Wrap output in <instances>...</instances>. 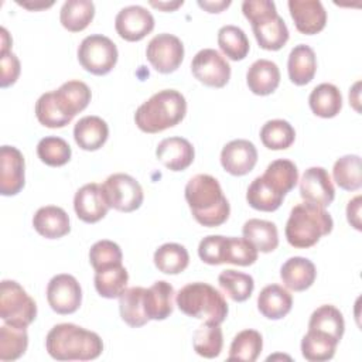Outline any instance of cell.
Segmentation results:
<instances>
[{
	"label": "cell",
	"mask_w": 362,
	"mask_h": 362,
	"mask_svg": "<svg viewBox=\"0 0 362 362\" xmlns=\"http://www.w3.org/2000/svg\"><path fill=\"white\" fill-rule=\"evenodd\" d=\"M185 201L195 221L206 228H216L226 222L230 205L218 180L209 174H197L185 185Z\"/></svg>",
	"instance_id": "obj_1"
},
{
	"label": "cell",
	"mask_w": 362,
	"mask_h": 362,
	"mask_svg": "<svg viewBox=\"0 0 362 362\" xmlns=\"http://www.w3.org/2000/svg\"><path fill=\"white\" fill-rule=\"evenodd\" d=\"M45 348L57 361H92L103 351L102 338L79 325L62 322L54 325L45 338Z\"/></svg>",
	"instance_id": "obj_2"
},
{
	"label": "cell",
	"mask_w": 362,
	"mask_h": 362,
	"mask_svg": "<svg viewBox=\"0 0 362 362\" xmlns=\"http://www.w3.org/2000/svg\"><path fill=\"white\" fill-rule=\"evenodd\" d=\"M185 113L184 95L175 89H163L137 107L134 122L141 132L153 134L177 126Z\"/></svg>",
	"instance_id": "obj_3"
},
{
	"label": "cell",
	"mask_w": 362,
	"mask_h": 362,
	"mask_svg": "<svg viewBox=\"0 0 362 362\" xmlns=\"http://www.w3.org/2000/svg\"><path fill=\"white\" fill-rule=\"evenodd\" d=\"M332 226L334 221L324 208L304 201L291 209L284 233L293 247L307 249L328 235Z\"/></svg>",
	"instance_id": "obj_4"
},
{
	"label": "cell",
	"mask_w": 362,
	"mask_h": 362,
	"mask_svg": "<svg viewBox=\"0 0 362 362\" xmlns=\"http://www.w3.org/2000/svg\"><path fill=\"white\" fill-rule=\"evenodd\" d=\"M181 313L205 322L222 324L228 315V303L223 294L208 283H188L175 296Z\"/></svg>",
	"instance_id": "obj_5"
},
{
	"label": "cell",
	"mask_w": 362,
	"mask_h": 362,
	"mask_svg": "<svg viewBox=\"0 0 362 362\" xmlns=\"http://www.w3.org/2000/svg\"><path fill=\"white\" fill-rule=\"evenodd\" d=\"M243 16L252 24L255 38L260 48L279 51L288 41V28L277 14L276 4L270 0H245Z\"/></svg>",
	"instance_id": "obj_6"
},
{
	"label": "cell",
	"mask_w": 362,
	"mask_h": 362,
	"mask_svg": "<svg viewBox=\"0 0 362 362\" xmlns=\"http://www.w3.org/2000/svg\"><path fill=\"white\" fill-rule=\"evenodd\" d=\"M198 256L212 266L222 263L250 266L257 260V249L245 238L209 235L199 242Z\"/></svg>",
	"instance_id": "obj_7"
},
{
	"label": "cell",
	"mask_w": 362,
	"mask_h": 362,
	"mask_svg": "<svg viewBox=\"0 0 362 362\" xmlns=\"http://www.w3.org/2000/svg\"><path fill=\"white\" fill-rule=\"evenodd\" d=\"M37 317V304L14 280L0 284V318L4 324L27 328Z\"/></svg>",
	"instance_id": "obj_8"
},
{
	"label": "cell",
	"mask_w": 362,
	"mask_h": 362,
	"mask_svg": "<svg viewBox=\"0 0 362 362\" xmlns=\"http://www.w3.org/2000/svg\"><path fill=\"white\" fill-rule=\"evenodd\" d=\"M117 47L106 35L90 34L78 47V61L82 68L93 75L109 74L117 62Z\"/></svg>",
	"instance_id": "obj_9"
},
{
	"label": "cell",
	"mask_w": 362,
	"mask_h": 362,
	"mask_svg": "<svg viewBox=\"0 0 362 362\" xmlns=\"http://www.w3.org/2000/svg\"><path fill=\"white\" fill-rule=\"evenodd\" d=\"M107 205L120 212H133L143 204V188L129 174L116 173L102 184Z\"/></svg>",
	"instance_id": "obj_10"
},
{
	"label": "cell",
	"mask_w": 362,
	"mask_h": 362,
	"mask_svg": "<svg viewBox=\"0 0 362 362\" xmlns=\"http://www.w3.org/2000/svg\"><path fill=\"white\" fill-rule=\"evenodd\" d=\"M147 61L160 74H171L177 71L184 59L182 41L168 33L154 35L146 48Z\"/></svg>",
	"instance_id": "obj_11"
},
{
	"label": "cell",
	"mask_w": 362,
	"mask_h": 362,
	"mask_svg": "<svg viewBox=\"0 0 362 362\" xmlns=\"http://www.w3.org/2000/svg\"><path fill=\"white\" fill-rule=\"evenodd\" d=\"M192 75L204 85L223 88L230 79V65L214 48L198 51L191 61Z\"/></svg>",
	"instance_id": "obj_12"
},
{
	"label": "cell",
	"mask_w": 362,
	"mask_h": 362,
	"mask_svg": "<svg viewBox=\"0 0 362 362\" xmlns=\"http://www.w3.org/2000/svg\"><path fill=\"white\" fill-rule=\"evenodd\" d=\"M49 307L61 315L75 313L82 303V288L72 274L61 273L54 276L47 286Z\"/></svg>",
	"instance_id": "obj_13"
},
{
	"label": "cell",
	"mask_w": 362,
	"mask_h": 362,
	"mask_svg": "<svg viewBox=\"0 0 362 362\" xmlns=\"http://www.w3.org/2000/svg\"><path fill=\"white\" fill-rule=\"evenodd\" d=\"M115 28L120 38L130 42L140 41L153 31L154 17L143 6H127L116 14Z\"/></svg>",
	"instance_id": "obj_14"
},
{
	"label": "cell",
	"mask_w": 362,
	"mask_h": 362,
	"mask_svg": "<svg viewBox=\"0 0 362 362\" xmlns=\"http://www.w3.org/2000/svg\"><path fill=\"white\" fill-rule=\"evenodd\" d=\"M25 163L21 151L13 146L0 148V194L11 197L18 194L25 184Z\"/></svg>",
	"instance_id": "obj_15"
},
{
	"label": "cell",
	"mask_w": 362,
	"mask_h": 362,
	"mask_svg": "<svg viewBox=\"0 0 362 362\" xmlns=\"http://www.w3.org/2000/svg\"><path fill=\"white\" fill-rule=\"evenodd\" d=\"M300 195L305 202L328 206L335 198V188L324 167H310L300 180Z\"/></svg>",
	"instance_id": "obj_16"
},
{
	"label": "cell",
	"mask_w": 362,
	"mask_h": 362,
	"mask_svg": "<svg viewBox=\"0 0 362 362\" xmlns=\"http://www.w3.org/2000/svg\"><path fill=\"white\" fill-rule=\"evenodd\" d=\"M257 163V150L255 144L245 139H236L226 143L221 151V164L232 175L240 177L250 173Z\"/></svg>",
	"instance_id": "obj_17"
},
{
	"label": "cell",
	"mask_w": 362,
	"mask_h": 362,
	"mask_svg": "<svg viewBox=\"0 0 362 362\" xmlns=\"http://www.w3.org/2000/svg\"><path fill=\"white\" fill-rule=\"evenodd\" d=\"M109 208L110 206L107 205L100 184H85L75 192L74 209L76 216L86 223L99 222L102 218H105Z\"/></svg>",
	"instance_id": "obj_18"
},
{
	"label": "cell",
	"mask_w": 362,
	"mask_h": 362,
	"mask_svg": "<svg viewBox=\"0 0 362 362\" xmlns=\"http://www.w3.org/2000/svg\"><path fill=\"white\" fill-rule=\"evenodd\" d=\"M288 10L296 28L305 35L322 31L327 24V11L320 0H290Z\"/></svg>",
	"instance_id": "obj_19"
},
{
	"label": "cell",
	"mask_w": 362,
	"mask_h": 362,
	"mask_svg": "<svg viewBox=\"0 0 362 362\" xmlns=\"http://www.w3.org/2000/svg\"><path fill=\"white\" fill-rule=\"evenodd\" d=\"M52 96L59 110L69 119H74L79 112L86 109L92 92L85 82L72 79L62 83L57 90H52Z\"/></svg>",
	"instance_id": "obj_20"
},
{
	"label": "cell",
	"mask_w": 362,
	"mask_h": 362,
	"mask_svg": "<svg viewBox=\"0 0 362 362\" xmlns=\"http://www.w3.org/2000/svg\"><path fill=\"white\" fill-rule=\"evenodd\" d=\"M157 158L171 171H182L188 168L195 157L192 144L184 137L163 139L156 148Z\"/></svg>",
	"instance_id": "obj_21"
},
{
	"label": "cell",
	"mask_w": 362,
	"mask_h": 362,
	"mask_svg": "<svg viewBox=\"0 0 362 362\" xmlns=\"http://www.w3.org/2000/svg\"><path fill=\"white\" fill-rule=\"evenodd\" d=\"M317 277L314 263L301 256L287 259L280 269V279L283 284L293 291H304L313 286Z\"/></svg>",
	"instance_id": "obj_22"
},
{
	"label": "cell",
	"mask_w": 362,
	"mask_h": 362,
	"mask_svg": "<svg viewBox=\"0 0 362 362\" xmlns=\"http://www.w3.org/2000/svg\"><path fill=\"white\" fill-rule=\"evenodd\" d=\"M246 83L252 93L266 96L273 93L280 83V69L269 59L255 61L246 74Z\"/></svg>",
	"instance_id": "obj_23"
},
{
	"label": "cell",
	"mask_w": 362,
	"mask_h": 362,
	"mask_svg": "<svg viewBox=\"0 0 362 362\" xmlns=\"http://www.w3.org/2000/svg\"><path fill=\"white\" fill-rule=\"evenodd\" d=\"M33 226L47 239L62 238L71 230L68 214L55 205L41 206L33 218Z\"/></svg>",
	"instance_id": "obj_24"
},
{
	"label": "cell",
	"mask_w": 362,
	"mask_h": 362,
	"mask_svg": "<svg viewBox=\"0 0 362 362\" xmlns=\"http://www.w3.org/2000/svg\"><path fill=\"white\" fill-rule=\"evenodd\" d=\"M109 137V126L99 116H85L74 127L76 144L86 151L99 150Z\"/></svg>",
	"instance_id": "obj_25"
},
{
	"label": "cell",
	"mask_w": 362,
	"mask_h": 362,
	"mask_svg": "<svg viewBox=\"0 0 362 362\" xmlns=\"http://www.w3.org/2000/svg\"><path fill=\"white\" fill-rule=\"evenodd\" d=\"M287 71L288 78L294 85L303 86L310 83L314 79L317 71V58L314 49L305 44L296 45L290 51Z\"/></svg>",
	"instance_id": "obj_26"
},
{
	"label": "cell",
	"mask_w": 362,
	"mask_h": 362,
	"mask_svg": "<svg viewBox=\"0 0 362 362\" xmlns=\"http://www.w3.org/2000/svg\"><path fill=\"white\" fill-rule=\"evenodd\" d=\"M174 287L165 280H157L144 291V310L150 320H165L174 310Z\"/></svg>",
	"instance_id": "obj_27"
},
{
	"label": "cell",
	"mask_w": 362,
	"mask_h": 362,
	"mask_svg": "<svg viewBox=\"0 0 362 362\" xmlns=\"http://www.w3.org/2000/svg\"><path fill=\"white\" fill-rule=\"evenodd\" d=\"M293 307V297L287 288L280 284H269L257 296V308L269 320L286 317Z\"/></svg>",
	"instance_id": "obj_28"
},
{
	"label": "cell",
	"mask_w": 362,
	"mask_h": 362,
	"mask_svg": "<svg viewBox=\"0 0 362 362\" xmlns=\"http://www.w3.org/2000/svg\"><path fill=\"white\" fill-rule=\"evenodd\" d=\"M260 178L276 194L286 197V194L290 192L298 181V170L291 160L279 158L266 167Z\"/></svg>",
	"instance_id": "obj_29"
},
{
	"label": "cell",
	"mask_w": 362,
	"mask_h": 362,
	"mask_svg": "<svg viewBox=\"0 0 362 362\" xmlns=\"http://www.w3.org/2000/svg\"><path fill=\"white\" fill-rule=\"evenodd\" d=\"M308 105L314 115L324 119H331L335 117L342 109V95L335 85L324 82L311 90Z\"/></svg>",
	"instance_id": "obj_30"
},
{
	"label": "cell",
	"mask_w": 362,
	"mask_h": 362,
	"mask_svg": "<svg viewBox=\"0 0 362 362\" xmlns=\"http://www.w3.org/2000/svg\"><path fill=\"white\" fill-rule=\"evenodd\" d=\"M144 287L134 286L126 288L119 297L120 317L127 325L133 328L143 327L150 321L144 310Z\"/></svg>",
	"instance_id": "obj_31"
},
{
	"label": "cell",
	"mask_w": 362,
	"mask_h": 362,
	"mask_svg": "<svg viewBox=\"0 0 362 362\" xmlns=\"http://www.w3.org/2000/svg\"><path fill=\"white\" fill-rule=\"evenodd\" d=\"M242 233L243 238L257 249V252L270 253L279 246L277 226L270 221L257 218L249 219L245 222Z\"/></svg>",
	"instance_id": "obj_32"
},
{
	"label": "cell",
	"mask_w": 362,
	"mask_h": 362,
	"mask_svg": "<svg viewBox=\"0 0 362 362\" xmlns=\"http://www.w3.org/2000/svg\"><path fill=\"white\" fill-rule=\"evenodd\" d=\"M95 16V4L89 0H66L59 11V21L71 33L85 30Z\"/></svg>",
	"instance_id": "obj_33"
},
{
	"label": "cell",
	"mask_w": 362,
	"mask_h": 362,
	"mask_svg": "<svg viewBox=\"0 0 362 362\" xmlns=\"http://www.w3.org/2000/svg\"><path fill=\"white\" fill-rule=\"evenodd\" d=\"M308 329L324 332L339 342L345 331L344 315L337 307L324 304L313 311L308 321Z\"/></svg>",
	"instance_id": "obj_34"
},
{
	"label": "cell",
	"mask_w": 362,
	"mask_h": 362,
	"mask_svg": "<svg viewBox=\"0 0 362 362\" xmlns=\"http://www.w3.org/2000/svg\"><path fill=\"white\" fill-rule=\"evenodd\" d=\"M338 344V341L324 332L308 329L301 339V354L310 362L329 361L334 358Z\"/></svg>",
	"instance_id": "obj_35"
},
{
	"label": "cell",
	"mask_w": 362,
	"mask_h": 362,
	"mask_svg": "<svg viewBox=\"0 0 362 362\" xmlns=\"http://www.w3.org/2000/svg\"><path fill=\"white\" fill-rule=\"evenodd\" d=\"M95 288L105 298H119L126 290L129 273L123 264H116L107 269L95 272Z\"/></svg>",
	"instance_id": "obj_36"
},
{
	"label": "cell",
	"mask_w": 362,
	"mask_h": 362,
	"mask_svg": "<svg viewBox=\"0 0 362 362\" xmlns=\"http://www.w3.org/2000/svg\"><path fill=\"white\" fill-rule=\"evenodd\" d=\"M188 250L180 243H164L154 252L156 267L165 274H178L188 267Z\"/></svg>",
	"instance_id": "obj_37"
},
{
	"label": "cell",
	"mask_w": 362,
	"mask_h": 362,
	"mask_svg": "<svg viewBox=\"0 0 362 362\" xmlns=\"http://www.w3.org/2000/svg\"><path fill=\"white\" fill-rule=\"evenodd\" d=\"M194 351L204 358L212 359L219 356L223 346V335L221 324L204 322L194 332L192 338Z\"/></svg>",
	"instance_id": "obj_38"
},
{
	"label": "cell",
	"mask_w": 362,
	"mask_h": 362,
	"mask_svg": "<svg viewBox=\"0 0 362 362\" xmlns=\"http://www.w3.org/2000/svg\"><path fill=\"white\" fill-rule=\"evenodd\" d=\"M263 348V338L256 329H243L235 335L229 348V361L255 362Z\"/></svg>",
	"instance_id": "obj_39"
},
{
	"label": "cell",
	"mask_w": 362,
	"mask_h": 362,
	"mask_svg": "<svg viewBox=\"0 0 362 362\" xmlns=\"http://www.w3.org/2000/svg\"><path fill=\"white\" fill-rule=\"evenodd\" d=\"M218 45L221 51L232 61H242L250 49L245 31L236 25L228 24L218 31Z\"/></svg>",
	"instance_id": "obj_40"
},
{
	"label": "cell",
	"mask_w": 362,
	"mask_h": 362,
	"mask_svg": "<svg viewBox=\"0 0 362 362\" xmlns=\"http://www.w3.org/2000/svg\"><path fill=\"white\" fill-rule=\"evenodd\" d=\"M296 139L294 127L283 119L266 122L260 129V140L269 150H286Z\"/></svg>",
	"instance_id": "obj_41"
},
{
	"label": "cell",
	"mask_w": 362,
	"mask_h": 362,
	"mask_svg": "<svg viewBox=\"0 0 362 362\" xmlns=\"http://www.w3.org/2000/svg\"><path fill=\"white\" fill-rule=\"evenodd\" d=\"M28 346L25 328L4 324L0 327V361H16L24 355Z\"/></svg>",
	"instance_id": "obj_42"
},
{
	"label": "cell",
	"mask_w": 362,
	"mask_h": 362,
	"mask_svg": "<svg viewBox=\"0 0 362 362\" xmlns=\"http://www.w3.org/2000/svg\"><path fill=\"white\" fill-rule=\"evenodd\" d=\"M332 177L337 185L345 191H356L362 185L361 157L346 154L339 157L332 168Z\"/></svg>",
	"instance_id": "obj_43"
},
{
	"label": "cell",
	"mask_w": 362,
	"mask_h": 362,
	"mask_svg": "<svg viewBox=\"0 0 362 362\" xmlns=\"http://www.w3.org/2000/svg\"><path fill=\"white\" fill-rule=\"evenodd\" d=\"M218 283L221 288L236 303L246 301L255 288V280L250 274L226 269L218 276Z\"/></svg>",
	"instance_id": "obj_44"
},
{
	"label": "cell",
	"mask_w": 362,
	"mask_h": 362,
	"mask_svg": "<svg viewBox=\"0 0 362 362\" xmlns=\"http://www.w3.org/2000/svg\"><path fill=\"white\" fill-rule=\"evenodd\" d=\"M72 150L69 144L57 136H47L37 144L38 158L49 167L65 165L71 160Z\"/></svg>",
	"instance_id": "obj_45"
},
{
	"label": "cell",
	"mask_w": 362,
	"mask_h": 362,
	"mask_svg": "<svg viewBox=\"0 0 362 362\" xmlns=\"http://www.w3.org/2000/svg\"><path fill=\"white\" fill-rule=\"evenodd\" d=\"M284 197L276 194L272 188H269L264 181L259 177H256L247 191H246V201L247 204L257 209V211H263V212H273L276 209L280 208V205L283 204Z\"/></svg>",
	"instance_id": "obj_46"
},
{
	"label": "cell",
	"mask_w": 362,
	"mask_h": 362,
	"mask_svg": "<svg viewBox=\"0 0 362 362\" xmlns=\"http://www.w3.org/2000/svg\"><path fill=\"white\" fill-rule=\"evenodd\" d=\"M35 116L38 122L49 129H61L72 122L68 116H65L59 107L57 106L52 92L42 93L35 102Z\"/></svg>",
	"instance_id": "obj_47"
},
{
	"label": "cell",
	"mask_w": 362,
	"mask_h": 362,
	"mask_svg": "<svg viewBox=\"0 0 362 362\" xmlns=\"http://www.w3.org/2000/svg\"><path fill=\"white\" fill-rule=\"evenodd\" d=\"M122 259L123 255L120 246L109 239L98 240L89 250V262L95 272L122 264Z\"/></svg>",
	"instance_id": "obj_48"
},
{
	"label": "cell",
	"mask_w": 362,
	"mask_h": 362,
	"mask_svg": "<svg viewBox=\"0 0 362 362\" xmlns=\"http://www.w3.org/2000/svg\"><path fill=\"white\" fill-rule=\"evenodd\" d=\"M0 68H1V76H0L1 88H7L13 85L17 81L21 69L18 58L11 51L6 54H0Z\"/></svg>",
	"instance_id": "obj_49"
},
{
	"label": "cell",
	"mask_w": 362,
	"mask_h": 362,
	"mask_svg": "<svg viewBox=\"0 0 362 362\" xmlns=\"http://www.w3.org/2000/svg\"><path fill=\"white\" fill-rule=\"evenodd\" d=\"M346 219L351 226H354L356 230H361V195H356L348 202L346 206Z\"/></svg>",
	"instance_id": "obj_50"
},
{
	"label": "cell",
	"mask_w": 362,
	"mask_h": 362,
	"mask_svg": "<svg viewBox=\"0 0 362 362\" xmlns=\"http://www.w3.org/2000/svg\"><path fill=\"white\" fill-rule=\"evenodd\" d=\"M198 6L205 8L208 13H221L223 8L230 6V1H198Z\"/></svg>",
	"instance_id": "obj_51"
},
{
	"label": "cell",
	"mask_w": 362,
	"mask_h": 362,
	"mask_svg": "<svg viewBox=\"0 0 362 362\" xmlns=\"http://www.w3.org/2000/svg\"><path fill=\"white\" fill-rule=\"evenodd\" d=\"M0 33H1V52H0V54L10 52V47H11V42H13V41H11L8 33H7V30H6L4 27H1Z\"/></svg>",
	"instance_id": "obj_52"
},
{
	"label": "cell",
	"mask_w": 362,
	"mask_h": 362,
	"mask_svg": "<svg viewBox=\"0 0 362 362\" xmlns=\"http://www.w3.org/2000/svg\"><path fill=\"white\" fill-rule=\"evenodd\" d=\"M182 0L181 1H174V3H161V1H158V3H156V1H151L150 4L153 6V7H157V8H161V10H164V11H171V10H175L177 7H180V6H182Z\"/></svg>",
	"instance_id": "obj_53"
},
{
	"label": "cell",
	"mask_w": 362,
	"mask_h": 362,
	"mask_svg": "<svg viewBox=\"0 0 362 362\" xmlns=\"http://www.w3.org/2000/svg\"><path fill=\"white\" fill-rule=\"evenodd\" d=\"M20 6H23V7H25V8H30V10H38V8H47V7H51L52 6V1L51 3H34V4H31V3H20V1H17Z\"/></svg>",
	"instance_id": "obj_54"
}]
</instances>
